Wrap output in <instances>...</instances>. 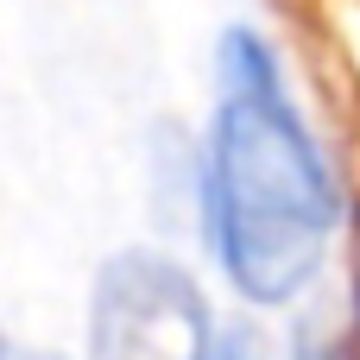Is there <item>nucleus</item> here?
I'll list each match as a JSON object with an SVG mask.
<instances>
[{
    "label": "nucleus",
    "instance_id": "1",
    "mask_svg": "<svg viewBox=\"0 0 360 360\" xmlns=\"http://www.w3.org/2000/svg\"><path fill=\"white\" fill-rule=\"evenodd\" d=\"M202 202L221 272L247 304L297 297L342 221L335 177L285 95L272 44L240 25L221 32V108L209 133Z\"/></svg>",
    "mask_w": 360,
    "mask_h": 360
},
{
    "label": "nucleus",
    "instance_id": "2",
    "mask_svg": "<svg viewBox=\"0 0 360 360\" xmlns=\"http://www.w3.org/2000/svg\"><path fill=\"white\" fill-rule=\"evenodd\" d=\"M209 304L165 253H114L89 304V360H209Z\"/></svg>",
    "mask_w": 360,
    "mask_h": 360
},
{
    "label": "nucleus",
    "instance_id": "3",
    "mask_svg": "<svg viewBox=\"0 0 360 360\" xmlns=\"http://www.w3.org/2000/svg\"><path fill=\"white\" fill-rule=\"evenodd\" d=\"M209 360H278V354H272V342H266L253 323H240V329L215 335V354H209Z\"/></svg>",
    "mask_w": 360,
    "mask_h": 360
},
{
    "label": "nucleus",
    "instance_id": "4",
    "mask_svg": "<svg viewBox=\"0 0 360 360\" xmlns=\"http://www.w3.org/2000/svg\"><path fill=\"white\" fill-rule=\"evenodd\" d=\"M0 360H6V342H0Z\"/></svg>",
    "mask_w": 360,
    "mask_h": 360
}]
</instances>
